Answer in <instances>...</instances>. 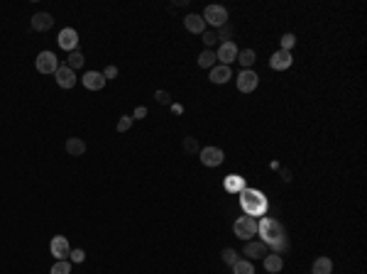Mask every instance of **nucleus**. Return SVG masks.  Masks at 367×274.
I'll list each match as a JSON object with an SVG mask.
<instances>
[{
  "label": "nucleus",
  "mask_w": 367,
  "mask_h": 274,
  "mask_svg": "<svg viewBox=\"0 0 367 274\" xmlns=\"http://www.w3.org/2000/svg\"><path fill=\"white\" fill-rule=\"evenodd\" d=\"M257 235H262L265 245H272L274 255H282L284 250H289V240H287V233L282 228V223L274 218H265L257 223Z\"/></svg>",
  "instance_id": "f257e3e1"
},
{
  "label": "nucleus",
  "mask_w": 367,
  "mask_h": 274,
  "mask_svg": "<svg viewBox=\"0 0 367 274\" xmlns=\"http://www.w3.org/2000/svg\"><path fill=\"white\" fill-rule=\"evenodd\" d=\"M240 196H243V208L247 210V216H260V213H265V208H267V198L262 196V191L243 188Z\"/></svg>",
  "instance_id": "f03ea898"
},
{
  "label": "nucleus",
  "mask_w": 367,
  "mask_h": 274,
  "mask_svg": "<svg viewBox=\"0 0 367 274\" xmlns=\"http://www.w3.org/2000/svg\"><path fill=\"white\" fill-rule=\"evenodd\" d=\"M233 230H235V235L240 238V240H252L257 235V220L252 218V216H240V218L235 220V225H233Z\"/></svg>",
  "instance_id": "7ed1b4c3"
},
{
  "label": "nucleus",
  "mask_w": 367,
  "mask_h": 274,
  "mask_svg": "<svg viewBox=\"0 0 367 274\" xmlns=\"http://www.w3.org/2000/svg\"><path fill=\"white\" fill-rule=\"evenodd\" d=\"M201 17H203L206 25H213V27L218 30V27H223V25L228 22V10H225L223 5H208Z\"/></svg>",
  "instance_id": "20e7f679"
},
{
  "label": "nucleus",
  "mask_w": 367,
  "mask_h": 274,
  "mask_svg": "<svg viewBox=\"0 0 367 274\" xmlns=\"http://www.w3.org/2000/svg\"><path fill=\"white\" fill-rule=\"evenodd\" d=\"M34 66H37V71H39V74H56V69H59V59H56L54 52H39Z\"/></svg>",
  "instance_id": "39448f33"
},
{
  "label": "nucleus",
  "mask_w": 367,
  "mask_h": 274,
  "mask_svg": "<svg viewBox=\"0 0 367 274\" xmlns=\"http://www.w3.org/2000/svg\"><path fill=\"white\" fill-rule=\"evenodd\" d=\"M56 42H59L61 49H67V52H76L78 49V32L74 30V27H64V30L59 32V37H56Z\"/></svg>",
  "instance_id": "423d86ee"
},
{
  "label": "nucleus",
  "mask_w": 367,
  "mask_h": 274,
  "mask_svg": "<svg viewBox=\"0 0 367 274\" xmlns=\"http://www.w3.org/2000/svg\"><path fill=\"white\" fill-rule=\"evenodd\" d=\"M260 83V76H257L252 69H243L240 71V76H238V88H240V93H252Z\"/></svg>",
  "instance_id": "0eeeda50"
},
{
  "label": "nucleus",
  "mask_w": 367,
  "mask_h": 274,
  "mask_svg": "<svg viewBox=\"0 0 367 274\" xmlns=\"http://www.w3.org/2000/svg\"><path fill=\"white\" fill-rule=\"evenodd\" d=\"M238 47H235V42H221L218 44V52H215V59H221L223 66H230L238 59Z\"/></svg>",
  "instance_id": "6e6552de"
},
{
  "label": "nucleus",
  "mask_w": 367,
  "mask_h": 274,
  "mask_svg": "<svg viewBox=\"0 0 367 274\" xmlns=\"http://www.w3.org/2000/svg\"><path fill=\"white\" fill-rule=\"evenodd\" d=\"M199 154H201V162L206 166H221L225 162V154H223L221 147H203Z\"/></svg>",
  "instance_id": "1a4fd4ad"
},
{
  "label": "nucleus",
  "mask_w": 367,
  "mask_h": 274,
  "mask_svg": "<svg viewBox=\"0 0 367 274\" xmlns=\"http://www.w3.org/2000/svg\"><path fill=\"white\" fill-rule=\"evenodd\" d=\"M49 250H52V255L56 260H67L69 252H71V245H69V240L64 235H54L52 242H49Z\"/></svg>",
  "instance_id": "9d476101"
},
{
  "label": "nucleus",
  "mask_w": 367,
  "mask_h": 274,
  "mask_svg": "<svg viewBox=\"0 0 367 274\" xmlns=\"http://www.w3.org/2000/svg\"><path fill=\"white\" fill-rule=\"evenodd\" d=\"M243 255L247 260H265V257H267V245H265V242H257V240H247L243 247Z\"/></svg>",
  "instance_id": "9b49d317"
},
{
  "label": "nucleus",
  "mask_w": 367,
  "mask_h": 274,
  "mask_svg": "<svg viewBox=\"0 0 367 274\" xmlns=\"http://www.w3.org/2000/svg\"><path fill=\"white\" fill-rule=\"evenodd\" d=\"M54 78H56V83H59V88H74L76 86V71H71L69 66H59Z\"/></svg>",
  "instance_id": "f8f14e48"
},
{
  "label": "nucleus",
  "mask_w": 367,
  "mask_h": 274,
  "mask_svg": "<svg viewBox=\"0 0 367 274\" xmlns=\"http://www.w3.org/2000/svg\"><path fill=\"white\" fill-rule=\"evenodd\" d=\"M269 66H272L274 71H287V69L291 66V52H284V49L274 52V54H272V61H269Z\"/></svg>",
  "instance_id": "ddd939ff"
},
{
  "label": "nucleus",
  "mask_w": 367,
  "mask_h": 274,
  "mask_svg": "<svg viewBox=\"0 0 367 274\" xmlns=\"http://www.w3.org/2000/svg\"><path fill=\"white\" fill-rule=\"evenodd\" d=\"M52 27H54V17H52L49 12H37V15H32V30L47 32V30H52Z\"/></svg>",
  "instance_id": "4468645a"
},
{
  "label": "nucleus",
  "mask_w": 367,
  "mask_h": 274,
  "mask_svg": "<svg viewBox=\"0 0 367 274\" xmlns=\"http://www.w3.org/2000/svg\"><path fill=\"white\" fill-rule=\"evenodd\" d=\"M81 81H83V86L89 88V91H100V88L108 83V81L103 78V74H100V71H89V74H83V78H81Z\"/></svg>",
  "instance_id": "2eb2a0df"
},
{
  "label": "nucleus",
  "mask_w": 367,
  "mask_h": 274,
  "mask_svg": "<svg viewBox=\"0 0 367 274\" xmlns=\"http://www.w3.org/2000/svg\"><path fill=\"white\" fill-rule=\"evenodd\" d=\"M208 78H211L213 83H228L230 78H233V74H230V66H223V64H215L211 69V74H208Z\"/></svg>",
  "instance_id": "dca6fc26"
},
{
  "label": "nucleus",
  "mask_w": 367,
  "mask_h": 274,
  "mask_svg": "<svg viewBox=\"0 0 367 274\" xmlns=\"http://www.w3.org/2000/svg\"><path fill=\"white\" fill-rule=\"evenodd\" d=\"M184 25H186V30L193 34H203L206 32V22H203V17L201 15H186L184 17Z\"/></svg>",
  "instance_id": "f3484780"
},
{
  "label": "nucleus",
  "mask_w": 367,
  "mask_h": 274,
  "mask_svg": "<svg viewBox=\"0 0 367 274\" xmlns=\"http://www.w3.org/2000/svg\"><path fill=\"white\" fill-rule=\"evenodd\" d=\"M311 274H333V262L331 257H316L311 267Z\"/></svg>",
  "instance_id": "a211bd4d"
},
{
  "label": "nucleus",
  "mask_w": 367,
  "mask_h": 274,
  "mask_svg": "<svg viewBox=\"0 0 367 274\" xmlns=\"http://www.w3.org/2000/svg\"><path fill=\"white\" fill-rule=\"evenodd\" d=\"M67 152L71 154V157H83V154H86V142H83L81 137H69Z\"/></svg>",
  "instance_id": "6ab92c4d"
},
{
  "label": "nucleus",
  "mask_w": 367,
  "mask_h": 274,
  "mask_svg": "<svg viewBox=\"0 0 367 274\" xmlns=\"http://www.w3.org/2000/svg\"><path fill=\"white\" fill-rule=\"evenodd\" d=\"M282 267H284V260H282V255H267L265 257V269H267L269 274H277V272H282Z\"/></svg>",
  "instance_id": "aec40b11"
},
{
  "label": "nucleus",
  "mask_w": 367,
  "mask_h": 274,
  "mask_svg": "<svg viewBox=\"0 0 367 274\" xmlns=\"http://www.w3.org/2000/svg\"><path fill=\"white\" fill-rule=\"evenodd\" d=\"M255 59H257L255 49H243V52H238V59H235V61H240L245 69H250V66L255 64Z\"/></svg>",
  "instance_id": "412c9836"
},
{
  "label": "nucleus",
  "mask_w": 367,
  "mask_h": 274,
  "mask_svg": "<svg viewBox=\"0 0 367 274\" xmlns=\"http://www.w3.org/2000/svg\"><path fill=\"white\" fill-rule=\"evenodd\" d=\"M225 188H228V191H233V194H240V191L245 188L243 176H235V174H230L228 179H225Z\"/></svg>",
  "instance_id": "4be33fe9"
},
{
  "label": "nucleus",
  "mask_w": 367,
  "mask_h": 274,
  "mask_svg": "<svg viewBox=\"0 0 367 274\" xmlns=\"http://www.w3.org/2000/svg\"><path fill=\"white\" fill-rule=\"evenodd\" d=\"M199 66L201 69H213L215 66V52L213 49H206L199 54Z\"/></svg>",
  "instance_id": "5701e85b"
},
{
  "label": "nucleus",
  "mask_w": 367,
  "mask_h": 274,
  "mask_svg": "<svg viewBox=\"0 0 367 274\" xmlns=\"http://www.w3.org/2000/svg\"><path fill=\"white\" fill-rule=\"evenodd\" d=\"M233 274H255V264L250 260H238L233 264Z\"/></svg>",
  "instance_id": "b1692460"
},
{
  "label": "nucleus",
  "mask_w": 367,
  "mask_h": 274,
  "mask_svg": "<svg viewBox=\"0 0 367 274\" xmlns=\"http://www.w3.org/2000/svg\"><path fill=\"white\" fill-rule=\"evenodd\" d=\"M83 61H86V59H83V54H81V52H69V59H67V66L69 69H71V71H76V69H81V66H83Z\"/></svg>",
  "instance_id": "393cba45"
},
{
  "label": "nucleus",
  "mask_w": 367,
  "mask_h": 274,
  "mask_svg": "<svg viewBox=\"0 0 367 274\" xmlns=\"http://www.w3.org/2000/svg\"><path fill=\"white\" fill-rule=\"evenodd\" d=\"M215 34H218V39H223V42H230V37H233V25H223V27H218L215 30Z\"/></svg>",
  "instance_id": "a878e982"
},
{
  "label": "nucleus",
  "mask_w": 367,
  "mask_h": 274,
  "mask_svg": "<svg viewBox=\"0 0 367 274\" xmlns=\"http://www.w3.org/2000/svg\"><path fill=\"white\" fill-rule=\"evenodd\" d=\"M49 274H71V264H69L67 260H56V264L52 267Z\"/></svg>",
  "instance_id": "bb28decb"
},
{
  "label": "nucleus",
  "mask_w": 367,
  "mask_h": 274,
  "mask_svg": "<svg viewBox=\"0 0 367 274\" xmlns=\"http://www.w3.org/2000/svg\"><path fill=\"white\" fill-rule=\"evenodd\" d=\"M184 152H186V154L201 152V150H199V140H196V137H184Z\"/></svg>",
  "instance_id": "cd10ccee"
},
{
  "label": "nucleus",
  "mask_w": 367,
  "mask_h": 274,
  "mask_svg": "<svg viewBox=\"0 0 367 274\" xmlns=\"http://www.w3.org/2000/svg\"><path fill=\"white\" fill-rule=\"evenodd\" d=\"M221 257H223V262L230 264V267H233V264L238 262V260H240V257H238V252H235L233 247H225V250L221 252Z\"/></svg>",
  "instance_id": "c85d7f7f"
},
{
  "label": "nucleus",
  "mask_w": 367,
  "mask_h": 274,
  "mask_svg": "<svg viewBox=\"0 0 367 274\" xmlns=\"http://www.w3.org/2000/svg\"><path fill=\"white\" fill-rule=\"evenodd\" d=\"M294 44H296V37H294L291 32H287L284 37H282V49H284V52H291Z\"/></svg>",
  "instance_id": "c756f323"
},
{
  "label": "nucleus",
  "mask_w": 367,
  "mask_h": 274,
  "mask_svg": "<svg viewBox=\"0 0 367 274\" xmlns=\"http://www.w3.org/2000/svg\"><path fill=\"white\" fill-rule=\"evenodd\" d=\"M201 37H203V44H206V47H213V44L218 42V34H215V30H206Z\"/></svg>",
  "instance_id": "7c9ffc66"
},
{
  "label": "nucleus",
  "mask_w": 367,
  "mask_h": 274,
  "mask_svg": "<svg viewBox=\"0 0 367 274\" xmlns=\"http://www.w3.org/2000/svg\"><path fill=\"white\" fill-rule=\"evenodd\" d=\"M133 128V118L130 115H122L120 120H118V132H127Z\"/></svg>",
  "instance_id": "2f4dec72"
},
{
  "label": "nucleus",
  "mask_w": 367,
  "mask_h": 274,
  "mask_svg": "<svg viewBox=\"0 0 367 274\" xmlns=\"http://www.w3.org/2000/svg\"><path fill=\"white\" fill-rule=\"evenodd\" d=\"M69 260H71L74 264H81L83 260H86V252H83L81 247H78V250H71V252H69Z\"/></svg>",
  "instance_id": "473e14b6"
},
{
  "label": "nucleus",
  "mask_w": 367,
  "mask_h": 274,
  "mask_svg": "<svg viewBox=\"0 0 367 274\" xmlns=\"http://www.w3.org/2000/svg\"><path fill=\"white\" fill-rule=\"evenodd\" d=\"M155 100H157V103H162V106H171V96H169L167 91H157Z\"/></svg>",
  "instance_id": "72a5a7b5"
},
{
  "label": "nucleus",
  "mask_w": 367,
  "mask_h": 274,
  "mask_svg": "<svg viewBox=\"0 0 367 274\" xmlns=\"http://www.w3.org/2000/svg\"><path fill=\"white\" fill-rule=\"evenodd\" d=\"M145 115H147V108H145V106H137V108H135V113L130 115V118H133V120H142Z\"/></svg>",
  "instance_id": "f704fd0d"
},
{
  "label": "nucleus",
  "mask_w": 367,
  "mask_h": 274,
  "mask_svg": "<svg viewBox=\"0 0 367 274\" xmlns=\"http://www.w3.org/2000/svg\"><path fill=\"white\" fill-rule=\"evenodd\" d=\"M118 76V66H105V71H103V78L108 81V78H115Z\"/></svg>",
  "instance_id": "c9c22d12"
},
{
  "label": "nucleus",
  "mask_w": 367,
  "mask_h": 274,
  "mask_svg": "<svg viewBox=\"0 0 367 274\" xmlns=\"http://www.w3.org/2000/svg\"><path fill=\"white\" fill-rule=\"evenodd\" d=\"M171 110H174V113H184V106H179V103H171Z\"/></svg>",
  "instance_id": "e433bc0d"
},
{
  "label": "nucleus",
  "mask_w": 367,
  "mask_h": 274,
  "mask_svg": "<svg viewBox=\"0 0 367 274\" xmlns=\"http://www.w3.org/2000/svg\"><path fill=\"white\" fill-rule=\"evenodd\" d=\"M282 179H284V181H289V179H291V172H289V169H282Z\"/></svg>",
  "instance_id": "4c0bfd02"
}]
</instances>
